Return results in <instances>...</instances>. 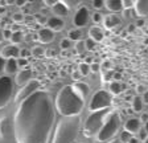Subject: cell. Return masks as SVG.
<instances>
[{
	"label": "cell",
	"instance_id": "cell-1",
	"mask_svg": "<svg viewBox=\"0 0 148 143\" xmlns=\"http://www.w3.org/2000/svg\"><path fill=\"white\" fill-rule=\"evenodd\" d=\"M52 97L38 89L18 103L13 118L16 143H48L54 123Z\"/></svg>",
	"mask_w": 148,
	"mask_h": 143
},
{
	"label": "cell",
	"instance_id": "cell-2",
	"mask_svg": "<svg viewBox=\"0 0 148 143\" xmlns=\"http://www.w3.org/2000/svg\"><path fill=\"white\" fill-rule=\"evenodd\" d=\"M54 106L62 117H75L82 113L85 101L73 90L71 85H66L57 93Z\"/></svg>",
	"mask_w": 148,
	"mask_h": 143
},
{
	"label": "cell",
	"instance_id": "cell-3",
	"mask_svg": "<svg viewBox=\"0 0 148 143\" xmlns=\"http://www.w3.org/2000/svg\"><path fill=\"white\" fill-rule=\"evenodd\" d=\"M81 126V117H62L56 126L52 143H74Z\"/></svg>",
	"mask_w": 148,
	"mask_h": 143
},
{
	"label": "cell",
	"instance_id": "cell-4",
	"mask_svg": "<svg viewBox=\"0 0 148 143\" xmlns=\"http://www.w3.org/2000/svg\"><path fill=\"white\" fill-rule=\"evenodd\" d=\"M120 123H122L120 114L116 110H112L106 118L105 123L99 130V133L95 135L97 140L98 142H108V140L114 139V137L116 135V133L120 129Z\"/></svg>",
	"mask_w": 148,
	"mask_h": 143
},
{
	"label": "cell",
	"instance_id": "cell-5",
	"mask_svg": "<svg viewBox=\"0 0 148 143\" xmlns=\"http://www.w3.org/2000/svg\"><path fill=\"white\" fill-rule=\"evenodd\" d=\"M112 111V109H105V110H98V111H92L89 114V117L86 118L85 123H83V134L87 138L95 137L99 133V130L102 129L103 123H105L106 118L108 117V114Z\"/></svg>",
	"mask_w": 148,
	"mask_h": 143
},
{
	"label": "cell",
	"instance_id": "cell-6",
	"mask_svg": "<svg viewBox=\"0 0 148 143\" xmlns=\"http://www.w3.org/2000/svg\"><path fill=\"white\" fill-rule=\"evenodd\" d=\"M111 105H112L111 94L107 90L101 89V90L95 91V93L92 94L90 103H89V110H90V113H92V111H98V110L111 109Z\"/></svg>",
	"mask_w": 148,
	"mask_h": 143
},
{
	"label": "cell",
	"instance_id": "cell-7",
	"mask_svg": "<svg viewBox=\"0 0 148 143\" xmlns=\"http://www.w3.org/2000/svg\"><path fill=\"white\" fill-rule=\"evenodd\" d=\"M13 93V81L8 76L0 77V109L5 107L12 98Z\"/></svg>",
	"mask_w": 148,
	"mask_h": 143
},
{
	"label": "cell",
	"instance_id": "cell-8",
	"mask_svg": "<svg viewBox=\"0 0 148 143\" xmlns=\"http://www.w3.org/2000/svg\"><path fill=\"white\" fill-rule=\"evenodd\" d=\"M38 89H40V81L32 78L27 85H24L21 89H18L17 94H16V97H15V102L20 103L21 101H24L25 98H28L29 96H32V94H33L34 91H37Z\"/></svg>",
	"mask_w": 148,
	"mask_h": 143
},
{
	"label": "cell",
	"instance_id": "cell-9",
	"mask_svg": "<svg viewBox=\"0 0 148 143\" xmlns=\"http://www.w3.org/2000/svg\"><path fill=\"white\" fill-rule=\"evenodd\" d=\"M89 19H90V12H89V8L85 6L79 7L74 15V19H73V24L75 25L77 29H81L83 28L85 25H87L89 23Z\"/></svg>",
	"mask_w": 148,
	"mask_h": 143
},
{
	"label": "cell",
	"instance_id": "cell-10",
	"mask_svg": "<svg viewBox=\"0 0 148 143\" xmlns=\"http://www.w3.org/2000/svg\"><path fill=\"white\" fill-rule=\"evenodd\" d=\"M33 77V70L31 68H24V69H20V70L16 73V77H15V84L18 85V86H24L27 85L28 82L32 80Z\"/></svg>",
	"mask_w": 148,
	"mask_h": 143
},
{
	"label": "cell",
	"instance_id": "cell-11",
	"mask_svg": "<svg viewBox=\"0 0 148 143\" xmlns=\"http://www.w3.org/2000/svg\"><path fill=\"white\" fill-rule=\"evenodd\" d=\"M18 54H20V48L17 45H12V44H8L0 50V57L3 60H9V58L17 60Z\"/></svg>",
	"mask_w": 148,
	"mask_h": 143
},
{
	"label": "cell",
	"instance_id": "cell-12",
	"mask_svg": "<svg viewBox=\"0 0 148 143\" xmlns=\"http://www.w3.org/2000/svg\"><path fill=\"white\" fill-rule=\"evenodd\" d=\"M71 87H73V90L75 91L83 101L86 100L87 96H89V93H90V86L86 84V82L77 81V82H74V84L71 85Z\"/></svg>",
	"mask_w": 148,
	"mask_h": 143
},
{
	"label": "cell",
	"instance_id": "cell-13",
	"mask_svg": "<svg viewBox=\"0 0 148 143\" xmlns=\"http://www.w3.org/2000/svg\"><path fill=\"white\" fill-rule=\"evenodd\" d=\"M46 27L45 28L50 29V31L54 33V32H60L64 29L65 27V21L62 19H60V17H57V16H54V17H50V19H48V21H46Z\"/></svg>",
	"mask_w": 148,
	"mask_h": 143
},
{
	"label": "cell",
	"instance_id": "cell-14",
	"mask_svg": "<svg viewBox=\"0 0 148 143\" xmlns=\"http://www.w3.org/2000/svg\"><path fill=\"white\" fill-rule=\"evenodd\" d=\"M143 123L139 121V118H130L124 122V131L130 133L131 135L132 134H136L140 129H142Z\"/></svg>",
	"mask_w": 148,
	"mask_h": 143
},
{
	"label": "cell",
	"instance_id": "cell-15",
	"mask_svg": "<svg viewBox=\"0 0 148 143\" xmlns=\"http://www.w3.org/2000/svg\"><path fill=\"white\" fill-rule=\"evenodd\" d=\"M134 13L139 17L148 15V0H136L134 1Z\"/></svg>",
	"mask_w": 148,
	"mask_h": 143
},
{
	"label": "cell",
	"instance_id": "cell-16",
	"mask_svg": "<svg viewBox=\"0 0 148 143\" xmlns=\"http://www.w3.org/2000/svg\"><path fill=\"white\" fill-rule=\"evenodd\" d=\"M37 41H40L41 44H49L54 40V33L48 28H41L37 32Z\"/></svg>",
	"mask_w": 148,
	"mask_h": 143
},
{
	"label": "cell",
	"instance_id": "cell-17",
	"mask_svg": "<svg viewBox=\"0 0 148 143\" xmlns=\"http://www.w3.org/2000/svg\"><path fill=\"white\" fill-rule=\"evenodd\" d=\"M103 25H105V28L107 31H111V29H114L115 27L122 24V20L118 15H107L103 17Z\"/></svg>",
	"mask_w": 148,
	"mask_h": 143
},
{
	"label": "cell",
	"instance_id": "cell-18",
	"mask_svg": "<svg viewBox=\"0 0 148 143\" xmlns=\"http://www.w3.org/2000/svg\"><path fill=\"white\" fill-rule=\"evenodd\" d=\"M89 38L92 40L95 44L101 43V41H103V38H105V32H103L102 28L94 25V27H91V28L89 29Z\"/></svg>",
	"mask_w": 148,
	"mask_h": 143
},
{
	"label": "cell",
	"instance_id": "cell-19",
	"mask_svg": "<svg viewBox=\"0 0 148 143\" xmlns=\"http://www.w3.org/2000/svg\"><path fill=\"white\" fill-rule=\"evenodd\" d=\"M107 87H108L107 91L111 96H119L120 93H123V91L126 90L127 85L122 84V82H118V81H111V82H108Z\"/></svg>",
	"mask_w": 148,
	"mask_h": 143
},
{
	"label": "cell",
	"instance_id": "cell-20",
	"mask_svg": "<svg viewBox=\"0 0 148 143\" xmlns=\"http://www.w3.org/2000/svg\"><path fill=\"white\" fill-rule=\"evenodd\" d=\"M52 12L54 15H57V17H60V19L61 17H66L69 15V10L64 6V3H62L61 0H57V3L52 7Z\"/></svg>",
	"mask_w": 148,
	"mask_h": 143
},
{
	"label": "cell",
	"instance_id": "cell-21",
	"mask_svg": "<svg viewBox=\"0 0 148 143\" xmlns=\"http://www.w3.org/2000/svg\"><path fill=\"white\" fill-rule=\"evenodd\" d=\"M18 72V68H17V62H16L15 58H9V60H5V66H4V73L5 76H11V74H16Z\"/></svg>",
	"mask_w": 148,
	"mask_h": 143
},
{
	"label": "cell",
	"instance_id": "cell-22",
	"mask_svg": "<svg viewBox=\"0 0 148 143\" xmlns=\"http://www.w3.org/2000/svg\"><path fill=\"white\" fill-rule=\"evenodd\" d=\"M9 129H11V121H9L8 117H1L0 118V138L4 139L7 137V134L9 133Z\"/></svg>",
	"mask_w": 148,
	"mask_h": 143
},
{
	"label": "cell",
	"instance_id": "cell-23",
	"mask_svg": "<svg viewBox=\"0 0 148 143\" xmlns=\"http://www.w3.org/2000/svg\"><path fill=\"white\" fill-rule=\"evenodd\" d=\"M105 7L108 11H111V12H114V13H118L123 10L122 8V0H106Z\"/></svg>",
	"mask_w": 148,
	"mask_h": 143
},
{
	"label": "cell",
	"instance_id": "cell-24",
	"mask_svg": "<svg viewBox=\"0 0 148 143\" xmlns=\"http://www.w3.org/2000/svg\"><path fill=\"white\" fill-rule=\"evenodd\" d=\"M143 107H144V103H143L142 101V97L140 96H135L132 98V111L134 113H140L143 110Z\"/></svg>",
	"mask_w": 148,
	"mask_h": 143
},
{
	"label": "cell",
	"instance_id": "cell-25",
	"mask_svg": "<svg viewBox=\"0 0 148 143\" xmlns=\"http://www.w3.org/2000/svg\"><path fill=\"white\" fill-rule=\"evenodd\" d=\"M68 40L70 41H79L82 40V31L81 29H77V28H74V29H70V31L68 32Z\"/></svg>",
	"mask_w": 148,
	"mask_h": 143
},
{
	"label": "cell",
	"instance_id": "cell-26",
	"mask_svg": "<svg viewBox=\"0 0 148 143\" xmlns=\"http://www.w3.org/2000/svg\"><path fill=\"white\" fill-rule=\"evenodd\" d=\"M23 40H24V33H23L21 31L12 32V36H11V38H9V41H11L12 45H17V44H20Z\"/></svg>",
	"mask_w": 148,
	"mask_h": 143
},
{
	"label": "cell",
	"instance_id": "cell-27",
	"mask_svg": "<svg viewBox=\"0 0 148 143\" xmlns=\"http://www.w3.org/2000/svg\"><path fill=\"white\" fill-rule=\"evenodd\" d=\"M101 72H102V76H101L102 85H105V84L108 85V82L112 81V73L114 72L112 70H101Z\"/></svg>",
	"mask_w": 148,
	"mask_h": 143
},
{
	"label": "cell",
	"instance_id": "cell-28",
	"mask_svg": "<svg viewBox=\"0 0 148 143\" xmlns=\"http://www.w3.org/2000/svg\"><path fill=\"white\" fill-rule=\"evenodd\" d=\"M78 73L81 74V77L90 74V66L87 64H85V62H81L79 65H78Z\"/></svg>",
	"mask_w": 148,
	"mask_h": 143
},
{
	"label": "cell",
	"instance_id": "cell-29",
	"mask_svg": "<svg viewBox=\"0 0 148 143\" xmlns=\"http://www.w3.org/2000/svg\"><path fill=\"white\" fill-rule=\"evenodd\" d=\"M31 54L33 57H42L45 54V49L42 47H33V49L31 50Z\"/></svg>",
	"mask_w": 148,
	"mask_h": 143
},
{
	"label": "cell",
	"instance_id": "cell-30",
	"mask_svg": "<svg viewBox=\"0 0 148 143\" xmlns=\"http://www.w3.org/2000/svg\"><path fill=\"white\" fill-rule=\"evenodd\" d=\"M33 19L36 20L37 25L40 24V25H45L46 21H48V17H46L45 15H42V13H36V15L33 16Z\"/></svg>",
	"mask_w": 148,
	"mask_h": 143
},
{
	"label": "cell",
	"instance_id": "cell-31",
	"mask_svg": "<svg viewBox=\"0 0 148 143\" xmlns=\"http://www.w3.org/2000/svg\"><path fill=\"white\" fill-rule=\"evenodd\" d=\"M12 20L15 24H20V23H23L25 20V16L23 12H16L12 15Z\"/></svg>",
	"mask_w": 148,
	"mask_h": 143
},
{
	"label": "cell",
	"instance_id": "cell-32",
	"mask_svg": "<svg viewBox=\"0 0 148 143\" xmlns=\"http://www.w3.org/2000/svg\"><path fill=\"white\" fill-rule=\"evenodd\" d=\"M131 139H132V135H131V134L127 133V131H122V134H120V137H119L120 143H128Z\"/></svg>",
	"mask_w": 148,
	"mask_h": 143
},
{
	"label": "cell",
	"instance_id": "cell-33",
	"mask_svg": "<svg viewBox=\"0 0 148 143\" xmlns=\"http://www.w3.org/2000/svg\"><path fill=\"white\" fill-rule=\"evenodd\" d=\"M85 40H79L75 43V53H78V54H82L83 52H85Z\"/></svg>",
	"mask_w": 148,
	"mask_h": 143
},
{
	"label": "cell",
	"instance_id": "cell-34",
	"mask_svg": "<svg viewBox=\"0 0 148 143\" xmlns=\"http://www.w3.org/2000/svg\"><path fill=\"white\" fill-rule=\"evenodd\" d=\"M60 47H61V50H69L71 47V41L68 40V38H64V40H61V43H60Z\"/></svg>",
	"mask_w": 148,
	"mask_h": 143
},
{
	"label": "cell",
	"instance_id": "cell-35",
	"mask_svg": "<svg viewBox=\"0 0 148 143\" xmlns=\"http://www.w3.org/2000/svg\"><path fill=\"white\" fill-rule=\"evenodd\" d=\"M122 8H123L124 11L132 10L134 8V1L132 0H122Z\"/></svg>",
	"mask_w": 148,
	"mask_h": 143
},
{
	"label": "cell",
	"instance_id": "cell-36",
	"mask_svg": "<svg viewBox=\"0 0 148 143\" xmlns=\"http://www.w3.org/2000/svg\"><path fill=\"white\" fill-rule=\"evenodd\" d=\"M138 134H139V137H138V140L140 143H143V142H145V139L148 138V134L145 133V130L143 129V126H142V129L138 131Z\"/></svg>",
	"mask_w": 148,
	"mask_h": 143
},
{
	"label": "cell",
	"instance_id": "cell-37",
	"mask_svg": "<svg viewBox=\"0 0 148 143\" xmlns=\"http://www.w3.org/2000/svg\"><path fill=\"white\" fill-rule=\"evenodd\" d=\"M95 45H97V44L94 43L92 40H90V38L85 40V49H86V50H90V52H92V50L95 49Z\"/></svg>",
	"mask_w": 148,
	"mask_h": 143
},
{
	"label": "cell",
	"instance_id": "cell-38",
	"mask_svg": "<svg viewBox=\"0 0 148 143\" xmlns=\"http://www.w3.org/2000/svg\"><path fill=\"white\" fill-rule=\"evenodd\" d=\"M89 66H90V73H99L101 72V64H98L95 61H92Z\"/></svg>",
	"mask_w": 148,
	"mask_h": 143
},
{
	"label": "cell",
	"instance_id": "cell-39",
	"mask_svg": "<svg viewBox=\"0 0 148 143\" xmlns=\"http://www.w3.org/2000/svg\"><path fill=\"white\" fill-rule=\"evenodd\" d=\"M62 3H64V6L66 7L69 11H70L71 8H74V7L79 3V1H75V0H62Z\"/></svg>",
	"mask_w": 148,
	"mask_h": 143
},
{
	"label": "cell",
	"instance_id": "cell-40",
	"mask_svg": "<svg viewBox=\"0 0 148 143\" xmlns=\"http://www.w3.org/2000/svg\"><path fill=\"white\" fill-rule=\"evenodd\" d=\"M91 19H92V23H95V24H101V23L103 21V16H102L99 12H94L91 15Z\"/></svg>",
	"mask_w": 148,
	"mask_h": 143
},
{
	"label": "cell",
	"instance_id": "cell-41",
	"mask_svg": "<svg viewBox=\"0 0 148 143\" xmlns=\"http://www.w3.org/2000/svg\"><path fill=\"white\" fill-rule=\"evenodd\" d=\"M101 70H112V64L108 60H105L101 65Z\"/></svg>",
	"mask_w": 148,
	"mask_h": 143
},
{
	"label": "cell",
	"instance_id": "cell-42",
	"mask_svg": "<svg viewBox=\"0 0 148 143\" xmlns=\"http://www.w3.org/2000/svg\"><path fill=\"white\" fill-rule=\"evenodd\" d=\"M92 8H95V10H102L103 7H105V1L103 0H92Z\"/></svg>",
	"mask_w": 148,
	"mask_h": 143
},
{
	"label": "cell",
	"instance_id": "cell-43",
	"mask_svg": "<svg viewBox=\"0 0 148 143\" xmlns=\"http://www.w3.org/2000/svg\"><path fill=\"white\" fill-rule=\"evenodd\" d=\"M31 56V50H28L27 48L24 49H20V54H18V58H25L28 60V57Z\"/></svg>",
	"mask_w": 148,
	"mask_h": 143
},
{
	"label": "cell",
	"instance_id": "cell-44",
	"mask_svg": "<svg viewBox=\"0 0 148 143\" xmlns=\"http://www.w3.org/2000/svg\"><path fill=\"white\" fill-rule=\"evenodd\" d=\"M16 62H17V68H21V69L28 68V60H25V58H17V60H16Z\"/></svg>",
	"mask_w": 148,
	"mask_h": 143
},
{
	"label": "cell",
	"instance_id": "cell-45",
	"mask_svg": "<svg viewBox=\"0 0 148 143\" xmlns=\"http://www.w3.org/2000/svg\"><path fill=\"white\" fill-rule=\"evenodd\" d=\"M45 57H48V58H50V57H56L57 56V50L56 49H48L45 50V54H44Z\"/></svg>",
	"mask_w": 148,
	"mask_h": 143
},
{
	"label": "cell",
	"instance_id": "cell-46",
	"mask_svg": "<svg viewBox=\"0 0 148 143\" xmlns=\"http://www.w3.org/2000/svg\"><path fill=\"white\" fill-rule=\"evenodd\" d=\"M11 36H12L11 29H8V28L3 29V38H4V40H9V38H11Z\"/></svg>",
	"mask_w": 148,
	"mask_h": 143
},
{
	"label": "cell",
	"instance_id": "cell-47",
	"mask_svg": "<svg viewBox=\"0 0 148 143\" xmlns=\"http://www.w3.org/2000/svg\"><path fill=\"white\" fill-rule=\"evenodd\" d=\"M145 91H147V90H145L144 85H142V84L136 85V93H138V94H144Z\"/></svg>",
	"mask_w": 148,
	"mask_h": 143
},
{
	"label": "cell",
	"instance_id": "cell-48",
	"mask_svg": "<svg viewBox=\"0 0 148 143\" xmlns=\"http://www.w3.org/2000/svg\"><path fill=\"white\" fill-rule=\"evenodd\" d=\"M120 80H122V73H119V72H114V73H112V81L120 82Z\"/></svg>",
	"mask_w": 148,
	"mask_h": 143
},
{
	"label": "cell",
	"instance_id": "cell-49",
	"mask_svg": "<svg viewBox=\"0 0 148 143\" xmlns=\"http://www.w3.org/2000/svg\"><path fill=\"white\" fill-rule=\"evenodd\" d=\"M4 66H5V60H3L0 57V77H1L4 73Z\"/></svg>",
	"mask_w": 148,
	"mask_h": 143
},
{
	"label": "cell",
	"instance_id": "cell-50",
	"mask_svg": "<svg viewBox=\"0 0 148 143\" xmlns=\"http://www.w3.org/2000/svg\"><path fill=\"white\" fill-rule=\"evenodd\" d=\"M139 121L142 122V123H145V122H148V113H142V115H140Z\"/></svg>",
	"mask_w": 148,
	"mask_h": 143
},
{
	"label": "cell",
	"instance_id": "cell-51",
	"mask_svg": "<svg viewBox=\"0 0 148 143\" xmlns=\"http://www.w3.org/2000/svg\"><path fill=\"white\" fill-rule=\"evenodd\" d=\"M42 3H44V4H45V6H46V7H50V8H52V7H53V6H54V4H56V3H57V0H44Z\"/></svg>",
	"mask_w": 148,
	"mask_h": 143
},
{
	"label": "cell",
	"instance_id": "cell-52",
	"mask_svg": "<svg viewBox=\"0 0 148 143\" xmlns=\"http://www.w3.org/2000/svg\"><path fill=\"white\" fill-rule=\"evenodd\" d=\"M71 78H73V80H74L75 82H77L78 80H79V78H81V74L78 73V70H77V72H73V73H71Z\"/></svg>",
	"mask_w": 148,
	"mask_h": 143
},
{
	"label": "cell",
	"instance_id": "cell-53",
	"mask_svg": "<svg viewBox=\"0 0 148 143\" xmlns=\"http://www.w3.org/2000/svg\"><path fill=\"white\" fill-rule=\"evenodd\" d=\"M145 25V21L143 19H139V20H136V23H135V27H139V28H142V27H144Z\"/></svg>",
	"mask_w": 148,
	"mask_h": 143
},
{
	"label": "cell",
	"instance_id": "cell-54",
	"mask_svg": "<svg viewBox=\"0 0 148 143\" xmlns=\"http://www.w3.org/2000/svg\"><path fill=\"white\" fill-rule=\"evenodd\" d=\"M135 29H136V27H135V24H128V27H127V32L128 33H132V32H135Z\"/></svg>",
	"mask_w": 148,
	"mask_h": 143
},
{
	"label": "cell",
	"instance_id": "cell-55",
	"mask_svg": "<svg viewBox=\"0 0 148 143\" xmlns=\"http://www.w3.org/2000/svg\"><path fill=\"white\" fill-rule=\"evenodd\" d=\"M18 31H21V29H20V24H12L11 32H18Z\"/></svg>",
	"mask_w": 148,
	"mask_h": 143
},
{
	"label": "cell",
	"instance_id": "cell-56",
	"mask_svg": "<svg viewBox=\"0 0 148 143\" xmlns=\"http://www.w3.org/2000/svg\"><path fill=\"white\" fill-rule=\"evenodd\" d=\"M15 4L17 7H24L25 4H28V1H25V0H17V1H15Z\"/></svg>",
	"mask_w": 148,
	"mask_h": 143
},
{
	"label": "cell",
	"instance_id": "cell-57",
	"mask_svg": "<svg viewBox=\"0 0 148 143\" xmlns=\"http://www.w3.org/2000/svg\"><path fill=\"white\" fill-rule=\"evenodd\" d=\"M142 101H143V103H145V105H148V91H145V93L143 94V97H142Z\"/></svg>",
	"mask_w": 148,
	"mask_h": 143
},
{
	"label": "cell",
	"instance_id": "cell-58",
	"mask_svg": "<svg viewBox=\"0 0 148 143\" xmlns=\"http://www.w3.org/2000/svg\"><path fill=\"white\" fill-rule=\"evenodd\" d=\"M91 62H92V57H90V56H86V57H85V64L90 65Z\"/></svg>",
	"mask_w": 148,
	"mask_h": 143
},
{
	"label": "cell",
	"instance_id": "cell-59",
	"mask_svg": "<svg viewBox=\"0 0 148 143\" xmlns=\"http://www.w3.org/2000/svg\"><path fill=\"white\" fill-rule=\"evenodd\" d=\"M128 143H140V142H139V140H138V138H134V137H132V139L130 140Z\"/></svg>",
	"mask_w": 148,
	"mask_h": 143
},
{
	"label": "cell",
	"instance_id": "cell-60",
	"mask_svg": "<svg viewBox=\"0 0 148 143\" xmlns=\"http://www.w3.org/2000/svg\"><path fill=\"white\" fill-rule=\"evenodd\" d=\"M143 129H144V130H145V133L148 134V122H145V123L143 124Z\"/></svg>",
	"mask_w": 148,
	"mask_h": 143
},
{
	"label": "cell",
	"instance_id": "cell-61",
	"mask_svg": "<svg viewBox=\"0 0 148 143\" xmlns=\"http://www.w3.org/2000/svg\"><path fill=\"white\" fill-rule=\"evenodd\" d=\"M107 143H120L119 142V139H115V138H114V139H111V140H108V142Z\"/></svg>",
	"mask_w": 148,
	"mask_h": 143
},
{
	"label": "cell",
	"instance_id": "cell-62",
	"mask_svg": "<svg viewBox=\"0 0 148 143\" xmlns=\"http://www.w3.org/2000/svg\"><path fill=\"white\" fill-rule=\"evenodd\" d=\"M3 40H4V38H3V29L0 28V43H1Z\"/></svg>",
	"mask_w": 148,
	"mask_h": 143
},
{
	"label": "cell",
	"instance_id": "cell-63",
	"mask_svg": "<svg viewBox=\"0 0 148 143\" xmlns=\"http://www.w3.org/2000/svg\"><path fill=\"white\" fill-rule=\"evenodd\" d=\"M3 13H5V8H4V7H0V15H3Z\"/></svg>",
	"mask_w": 148,
	"mask_h": 143
},
{
	"label": "cell",
	"instance_id": "cell-64",
	"mask_svg": "<svg viewBox=\"0 0 148 143\" xmlns=\"http://www.w3.org/2000/svg\"><path fill=\"white\" fill-rule=\"evenodd\" d=\"M143 143H148V138H147V139H145V142H143Z\"/></svg>",
	"mask_w": 148,
	"mask_h": 143
}]
</instances>
